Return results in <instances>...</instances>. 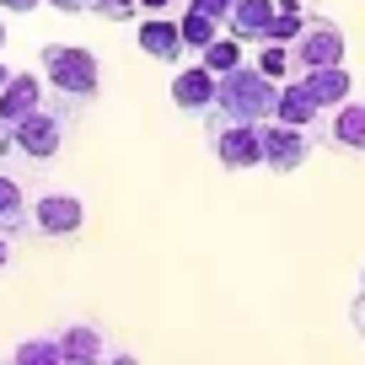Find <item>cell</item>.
Returning <instances> with one entry per match:
<instances>
[{
	"label": "cell",
	"instance_id": "6da1fadb",
	"mask_svg": "<svg viewBox=\"0 0 365 365\" xmlns=\"http://www.w3.org/2000/svg\"><path fill=\"white\" fill-rule=\"evenodd\" d=\"M279 113V81L263 76L258 65H237L220 76V97L205 118H231V124H274Z\"/></svg>",
	"mask_w": 365,
	"mask_h": 365
},
{
	"label": "cell",
	"instance_id": "7a4b0ae2",
	"mask_svg": "<svg viewBox=\"0 0 365 365\" xmlns=\"http://www.w3.org/2000/svg\"><path fill=\"white\" fill-rule=\"evenodd\" d=\"M43 76H48V91H54V108L65 118H76L81 108L97 97V86H103V76H97V54L91 48H70V43H43Z\"/></svg>",
	"mask_w": 365,
	"mask_h": 365
},
{
	"label": "cell",
	"instance_id": "3957f363",
	"mask_svg": "<svg viewBox=\"0 0 365 365\" xmlns=\"http://www.w3.org/2000/svg\"><path fill=\"white\" fill-rule=\"evenodd\" d=\"M210 150L226 172L263 167V124H231V118H210Z\"/></svg>",
	"mask_w": 365,
	"mask_h": 365
},
{
	"label": "cell",
	"instance_id": "277c9868",
	"mask_svg": "<svg viewBox=\"0 0 365 365\" xmlns=\"http://www.w3.org/2000/svg\"><path fill=\"white\" fill-rule=\"evenodd\" d=\"M65 129H70V118L48 103V108H38V113H27L22 124H11V145L22 150L27 161H54L59 145H65Z\"/></svg>",
	"mask_w": 365,
	"mask_h": 365
},
{
	"label": "cell",
	"instance_id": "5b68a950",
	"mask_svg": "<svg viewBox=\"0 0 365 365\" xmlns=\"http://www.w3.org/2000/svg\"><path fill=\"white\" fill-rule=\"evenodd\" d=\"M290 59H296L301 76H307V70H322V65H344V33H339V22L312 16L307 33L290 43Z\"/></svg>",
	"mask_w": 365,
	"mask_h": 365
},
{
	"label": "cell",
	"instance_id": "8992f818",
	"mask_svg": "<svg viewBox=\"0 0 365 365\" xmlns=\"http://www.w3.org/2000/svg\"><path fill=\"white\" fill-rule=\"evenodd\" d=\"M312 156V129H296V124H263V167L269 172H296L301 161Z\"/></svg>",
	"mask_w": 365,
	"mask_h": 365
},
{
	"label": "cell",
	"instance_id": "52a82bcc",
	"mask_svg": "<svg viewBox=\"0 0 365 365\" xmlns=\"http://www.w3.org/2000/svg\"><path fill=\"white\" fill-rule=\"evenodd\" d=\"M215 97H220V76L215 70L194 65V70H178V76H172V103H178L182 113H210Z\"/></svg>",
	"mask_w": 365,
	"mask_h": 365
},
{
	"label": "cell",
	"instance_id": "ba28073f",
	"mask_svg": "<svg viewBox=\"0 0 365 365\" xmlns=\"http://www.w3.org/2000/svg\"><path fill=\"white\" fill-rule=\"evenodd\" d=\"M81 220H86V210H81L76 194H43L33 205V226L43 231V237H76Z\"/></svg>",
	"mask_w": 365,
	"mask_h": 365
},
{
	"label": "cell",
	"instance_id": "9c48e42d",
	"mask_svg": "<svg viewBox=\"0 0 365 365\" xmlns=\"http://www.w3.org/2000/svg\"><path fill=\"white\" fill-rule=\"evenodd\" d=\"M140 48H145L150 59H161V65H178L182 54H188V38H182V22H167V16H150V22H140Z\"/></svg>",
	"mask_w": 365,
	"mask_h": 365
},
{
	"label": "cell",
	"instance_id": "30bf717a",
	"mask_svg": "<svg viewBox=\"0 0 365 365\" xmlns=\"http://www.w3.org/2000/svg\"><path fill=\"white\" fill-rule=\"evenodd\" d=\"M274 16H279V0H237V11H231V38H242V43H269Z\"/></svg>",
	"mask_w": 365,
	"mask_h": 365
},
{
	"label": "cell",
	"instance_id": "8fae6325",
	"mask_svg": "<svg viewBox=\"0 0 365 365\" xmlns=\"http://www.w3.org/2000/svg\"><path fill=\"white\" fill-rule=\"evenodd\" d=\"M59 354H65V365H108V339L91 322H70L59 333Z\"/></svg>",
	"mask_w": 365,
	"mask_h": 365
},
{
	"label": "cell",
	"instance_id": "7c38bea8",
	"mask_svg": "<svg viewBox=\"0 0 365 365\" xmlns=\"http://www.w3.org/2000/svg\"><path fill=\"white\" fill-rule=\"evenodd\" d=\"M43 108V81L38 76H11L6 81V91H0V124L11 129V124H22L27 113H38Z\"/></svg>",
	"mask_w": 365,
	"mask_h": 365
},
{
	"label": "cell",
	"instance_id": "4fadbf2b",
	"mask_svg": "<svg viewBox=\"0 0 365 365\" xmlns=\"http://www.w3.org/2000/svg\"><path fill=\"white\" fill-rule=\"evenodd\" d=\"M328 113V108L317 103V97H312V86L307 81H285V86H279V124H296V129H312L317 124V118Z\"/></svg>",
	"mask_w": 365,
	"mask_h": 365
},
{
	"label": "cell",
	"instance_id": "5bb4252c",
	"mask_svg": "<svg viewBox=\"0 0 365 365\" xmlns=\"http://www.w3.org/2000/svg\"><path fill=\"white\" fill-rule=\"evenodd\" d=\"M301 81L312 86V97H317L322 108H344V103H349V70H344V65H322V70H307Z\"/></svg>",
	"mask_w": 365,
	"mask_h": 365
},
{
	"label": "cell",
	"instance_id": "9a60e30c",
	"mask_svg": "<svg viewBox=\"0 0 365 365\" xmlns=\"http://www.w3.org/2000/svg\"><path fill=\"white\" fill-rule=\"evenodd\" d=\"M333 145L344 150H365V103H344L333 108V129H328Z\"/></svg>",
	"mask_w": 365,
	"mask_h": 365
},
{
	"label": "cell",
	"instance_id": "2e32d148",
	"mask_svg": "<svg viewBox=\"0 0 365 365\" xmlns=\"http://www.w3.org/2000/svg\"><path fill=\"white\" fill-rule=\"evenodd\" d=\"M22 226H27V199H22V188H16L11 178H0V231L16 237Z\"/></svg>",
	"mask_w": 365,
	"mask_h": 365
},
{
	"label": "cell",
	"instance_id": "e0dca14e",
	"mask_svg": "<svg viewBox=\"0 0 365 365\" xmlns=\"http://www.w3.org/2000/svg\"><path fill=\"white\" fill-rule=\"evenodd\" d=\"M182 38H188V48H194V54H205V48H210V43L220 38V22H215V16H205V11H194V6H188V11H182Z\"/></svg>",
	"mask_w": 365,
	"mask_h": 365
},
{
	"label": "cell",
	"instance_id": "ac0fdd59",
	"mask_svg": "<svg viewBox=\"0 0 365 365\" xmlns=\"http://www.w3.org/2000/svg\"><path fill=\"white\" fill-rule=\"evenodd\" d=\"M199 65L205 70H215V76H226V70H237L242 65V38H215V43L199 54Z\"/></svg>",
	"mask_w": 365,
	"mask_h": 365
},
{
	"label": "cell",
	"instance_id": "d6986e66",
	"mask_svg": "<svg viewBox=\"0 0 365 365\" xmlns=\"http://www.w3.org/2000/svg\"><path fill=\"white\" fill-rule=\"evenodd\" d=\"M11 365H65V354H59V339H27V344H16Z\"/></svg>",
	"mask_w": 365,
	"mask_h": 365
},
{
	"label": "cell",
	"instance_id": "ffe728a7",
	"mask_svg": "<svg viewBox=\"0 0 365 365\" xmlns=\"http://www.w3.org/2000/svg\"><path fill=\"white\" fill-rule=\"evenodd\" d=\"M258 70H263V76H274V81H285L290 70H296V59H290V43H263Z\"/></svg>",
	"mask_w": 365,
	"mask_h": 365
},
{
	"label": "cell",
	"instance_id": "44dd1931",
	"mask_svg": "<svg viewBox=\"0 0 365 365\" xmlns=\"http://www.w3.org/2000/svg\"><path fill=\"white\" fill-rule=\"evenodd\" d=\"M307 22H312L307 11H279V16H274V38H269V43H296V38L307 33Z\"/></svg>",
	"mask_w": 365,
	"mask_h": 365
},
{
	"label": "cell",
	"instance_id": "7402d4cb",
	"mask_svg": "<svg viewBox=\"0 0 365 365\" xmlns=\"http://www.w3.org/2000/svg\"><path fill=\"white\" fill-rule=\"evenodd\" d=\"M135 6L140 0H86V11L103 22H135Z\"/></svg>",
	"mask_w": 365,
	"mask_h": 365
},
{
	"label": "cell",
	"instance_id": "603a6c76",
	"mask_svg": "<svg viewBox=\"0 0 365 365\" xmlns=\"http://www.w3.org/2000/svg\"><path fill=\"white\" fill-rule=\"evenodd\" d=\"M194 11H205V16H215L220 27H231V11H237V0H188Z\"/></svg>",
	"mask_w": 365,
	"mask_h": 365
},
{
	"label": "cell",
	"instance_id": "cb8c5ba5",
	"mask_svg": "<svg viewBox=\"0 0 365 365\" xmlns=\"http://www.w3.org/2000/svg\"><path fill=\"white\" fill-rule=\"evenodd\" d=\"M43 0H0V11H11V16H22V11H38Z\"/></svg>",
	"mask_w": 365,
	"mask_h": 365
},
{
	"label": "cell",
	"instance_id": "d4e9b609",
	"mask_svg": "<svg viewBox=\"0 0 365 365\" xmlns=\"http://www.w3.org/2000/svg\"><path fill=\"white\" fill-rule=\"evenodd\" d=\"M48 6H59V11H70V16H81V11H86V0H48Z\"/></svg>",
	"mask_w": 365,
	"mask_h": 365
},
{
	"label": "cell",
	"instance_id": "484cf974",
	"mask_svg": "<svg viewBox=\"0 0 365 365\" xmlns=\"http://www.w3.org/2000/svg\"><path fill=\"white\" fill-rule=\"evenodd\" d=\"M6 263H11V237L0 231V269H6Z\"/></svg>",
	"mask_w": 365,
	"mask_h": 365
},
{
	"label": "cell",
	"instance_id": "4316f807",
	"mask_svg": "<svg viewBox=\"0 0 365 365\" xmlns=\"http://www.w3.org/2000/svg\"><path fill=\"white\" fill-rule=\"evenodd\" d=\"M140 6H145L150 16H161V11H167V6H172V0H140Z\"/></svg>",
	"mask_w": 365,
	"mask_h": 365
},
{
	"label": "cell",
	"instance_id": "83f0119b",
	"mask_svg": "<svg viewBox=\"0 0 365 365\" xmlns=\"http://www.w3.org/2000/svg\"><path fill=\"white\" fill-rule=\"evenodd\" d=\"M354 328H360V333H365V296H360V301H354Z\"/></svg>",
	"mask_w": 365,
	"mask_h": 365
},
{
	"label": "cell",
	"instance_id": "f1b7e54d",
	"mask_svg": "<svg viewBox=\"0 0 365 365\" xmlns=\"http://www.w3.org/2000/svg\"><path fill=\"white\" fill-rule=\"evenodd\" d=\"M108 365H140L135 354H108Z\"/></svg>",
	"mask_w": 365,
	"mask_h": 365
},
{
	"label": "cell",
	"instance_id": "f546056e",
	"mask_svg": "<svg viewBox=\"0 0 365 365\" xmlns=\"http://www.w3.org/2000/svg\"><path fill=\"white\" fill-rule=\"evenodd\" d=\"M279 11H301V0H279Z\"/></svg>",
	"mask_w": 365,
	"mask_h": 365
},
{
	"label": "cell",
	"instance_id": "4dcf8cb0",
	"mask_svg": "<svg viewBox=\"0 0 365 365\" xmlns=\"http://www.w3.org/2000/svg\"><path fill=\"white\" fill-rule=\"evenodd\" d=\"M6 81H11V70H6V65H0V91H6Z\"/></svg>",
	"mask_w": 365,
	"mask_h": 365
},
{
	"label": "cell",
	"instance_id": "1f68e13d",
	"mask_svg": "<svg viewBox=\"0 0 365 365\" xmlns=\"http://www.w3.org/2000/svg\"><path fill=\"white\" fill-rule=\"evenodd\" d=\"M0 48H6V22H0Z\"/></svg>",
	"mask_w": 365,
	"mask_h": 365
},
{
	"label": "cell",
	"instance_id": "d6a6232c",
	"mask_svg": "<svg viewBox=\"0 0 365 365\" xmlns=\"http://www.w3.org/2000/svg\"><path fill=\"white\" fill-rule=\"evenodd\" d=\"M0 145H6V124H0Z\"/></svg>",
	"mask_w": 365,
	"mask_h": 365
}]
</instances>
